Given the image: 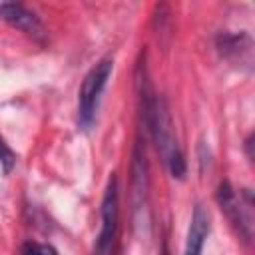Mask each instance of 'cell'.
I'll use <instances>...</instances> for the list:
<instances>
[{"label":"cell","instance_id":"6da1fadb","mask_svg":"<svg viewBox=\"0 0 255 255\" xmlns=\"http://www.w3.org/2000/svg\"><path fill=\"white\" fill-rule=\"evenodd\" d=\"M141 100H143V118H145L147 131H149L159 155L163 157L167 171L171 173V177L183 179L187 173V163H185L183 149L175 137V129H173V122H171L167 104L163 102V98H159L157 94L151 92L147 82L141 84Z\"/></svg>","mask_w":255,"mask_h":255},{"label":"cell","instance_id":"7a4b0ae2","mask_svg":"<svg viewBox=\"0 0 255 255\" xmlns=\"http://www.w3.org/2000/svg\"><path fill=\"white\" fill-rule=\"evenodd\" d=\"M112 72H114V60L102 58L84 76L80 90H78V126H80V129L90 131L94 128L100 100H102V94L106 90V84H108Z\"/></svg>","mask_w":255,"mask_h":255},{"label":"cell","instance_id":"3957f363","mask_svg":"<svg viewBox=\"0 0 255 255\" xmlns=\"http://www.w3.org/2000/svg\"><path fill=\"white\" fill-rule=\"evenodd\" d=\"M217 203L239 235L249 243L253 237V193L251 189H233L229 181H221L215 191Z\"/></svg>","mask_w":255,"mask_h":255},{"label":"cell","instance_id":"277c9868","mask_svg":"<svg viewBox=\"0 0 255 255\" xmlns=\"http://www.w3.org/2000/svg\"><path fill=\"white\" fill-rule=\"evenodd\" d=\"M118 179L112 173L108 179L104 197H102V207H100V219H102V229L96 239V249L94 255H112L116 233H118V219H120V207H118Z\"/></svg>","mask_w":255,"mask_h":255},{"label":"cell","instance_id":"5b68a950","mask_svg":"<svg viewBox=\"0 0 255 255\" xmlns=\"http://www.w3.org/2000/svg\"><path fill=\"white\" fill-rule=\"evenodd\" d=\"M0 18L36 42H44L46 38V28L40 22V18L20 2H2Z\"/></svg>","mask_w":255,"mask_h":255},{"label":"cell","instance_id":"8992f818","mask_svg":"<svg viewBox=\"0 0 255 255\" xmlns=\"http://www.w3.org/2000/svg\"><path fill=\"white\" fill-rule=\"evenodd\" d=\"M209 231H211L209 213L201 203H197L193 207V213H191V219H189L183 255H201L203 253V245H205V241L209 237Z\"/></svg>","mask_w":255,"mask_h":255},{"label":"cell","instance_id":"52a82bcc","mask_svg":"<svg viewBox=\"0 0 255 255\" xmlns=\"http://www.w3.org/2000/svg\"><path fill=\"white\" fill-rule=\"evenodd\" d=\"M217 48L221 52V56L225 58H237L239 54V62L245 60V64H251V38L245 34H223L217 40Z\"/></svg>","mask_w":255,"mask_h":255},{"label":"cell","instance_id":"ba28073f","mask_svg":"<svg viewBox=\"0 0 255 255\" xmlns=\"http://www.w3.org/2000/svg\"><path fill=\"white\" fill-rule=\"evenodd\" d=\"M0 165H2L4 173H10L12 167L16 165V153H14V149L6 143V139L2 137V133H0Z\"/></svg>","mask_w":255,"mask_h":255},{"label":"cell","instance_id":"9c48e42d","mask_svg":"<svg viewBox=\"0 0 255 255\" xmlns=\"http://www.w3.org/2000/svg\"><path fill=\"white\" fill-rule=\"evenodd\" d=\"M20 255H58V251L48 243L38 241H26L20 249Z\"/></svg>","mask_w":255,"mask_h":255}]
</instances>
